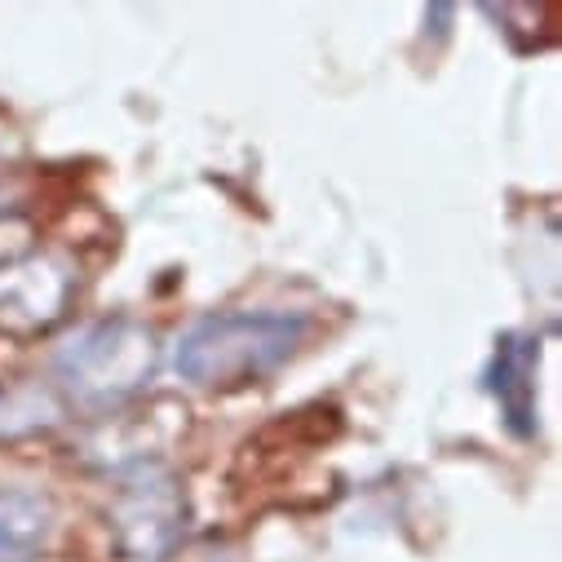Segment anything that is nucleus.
I'll use <instances>...</instances> for the list:
<instances>
[{
    "label": "nucleus",
    "mask_w": 562,
    "mask_h": 562,
    "mask_svg": "<svg viewBox=\"0 0 562 562\" xmlns=\"http://www.w3.org/2000/svg\"><path fill=\"white\" fill-rule=\"evenodd\" d=\"M111 527L120 536V549L137 562L165 558L187 527V496L173 470L156 461H137L115 474V501H111Z\"/></svg>",
    "instance_id": "nucleus-3"
},
{
    "label": "nucleus",
    "mask_w": 562,
    "mask_h": 562,
    "mask_svg": "<svg viewBox=\"0 0 562 562\" xmlns=\"http://www.w3.org/2000/svg\"><path fill=\"white\" fill-rule=\"evenodd\" d=\"M54 531V505L27 487H0V562H36Z\"/></svg>",
    "instance_id": "nucleus-6"
},
{
    "label": "nucleus",
    "mask_w": 562,
    "mask_h": 562,
    "mask_svg": "<svg viewBox=\"0 0 562 562\" xmlns=\"http://www.w3.org/2000/svg\"><path fill=\"white\" fill-rule=\"evenodd\" d=\"M536 341L531 337H518V333H505L496 341V355H492V368H487V390L496 394L501 412H505V426L527 439L536 430V385H531V372H536Z\"/></svg>",
    "instance_id": "nucleus-5"
},
{
    "label": "nucleus",
    "mask_w": 562,
    "mask_h": 562,
    "mask_svg": "<svg viewBox=\"0 0 562 562\" xmlns=\"http://www.w3.org/2000/svg\"><path fill=\"white\" fill-rule=\"evenodd\" d=\"M156 363H160V346L151 328L133 319H102L80 328L58 350L54 372L80 407L106 412L143 390L156 376Z\"/></svg>",
    "instance_id": "nucleus-2"
},
{
    "label": "nucleus",
    "mask_w": 562,
    "mask_h": 562,
    "mask_svg": "<svg viewBox=\"0 0 562 562\" xmlns=\"http://www.w3.org/2000/svg\"><path fill=\"white\" fill-rule=\"evenodd\" d=\"M306 341V319L289 311H226L191 324L173 346V368L195 390H239L289 363Z\"/></svg>",
    "instance_id": "nucleus-1"
},
{
    "label": "nucleus",
    "mask_w": 562,
    "mask_h": 562,
    "mask_svg": "<svg viewBox=\"0 0 562 562\" xmlns=\"http://www.w3.org/2000/svg\"><path fill=\"white\" fill-rule=\"evenodd\" d=\"M0 209H5V191H0Z\"/></svg>",
    "instance_id": "nucleus-7"
},
{
    "label": "nucleus",
    "mask_w": 562,
    "mask_h": 562,
    "mask_svg": "<svg viewBox=\"0 0 562 562\" xmlns=\"http://www.w3.org/2000/svg\"><path fill=\"white\" fill-rule=\"evenodd\" d=\"M67 274L49 257H27L0 266V324L10 328H45L63 315Z\"/></svg>",
    "instance_id": "nucleus-4"
}]
</instances>
